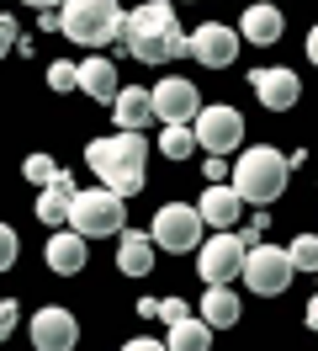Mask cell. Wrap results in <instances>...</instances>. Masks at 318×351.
Segmentation results:
<instances>
[{
	"label": "cell",
	"mask_w": 318,
	"mask_h": 351,
	"mask_svg": "<svg viewBox=\"0 0 318 351\" xmlns=\"http://www.w3.org/2000/svg\"><path fill=\"white\" fill-rule=\"evenodd\" d=\"M244 250H250V240L233 234V229H217L212 240H202L196 245V271H202V282H233V277H244Z\"/></svg>",
	"instance_id": "7"
},
{
	"label": "cell",
	"mask_w": 318,
	"mask_h": 351,
	"mask_svg": "<svg viewBox=\"0 0 318 351\" xmlns=\"http://www.w3.org/2000/svg\"><path fill=\"white\" fill-rule=\"evenodd\" d=\"M59 171H64V165L53 160V154H27V160H21V176H27L32 186H48V181H53Z\"/></svg>",
	"instance_id": "24"
},
{
	"label": "cell",
	"mask_w": 318,
	"mask_h": 351,
	"mask_svg": "<svg viewBox=\"0 0 318 351\" xmlns=\"http://www.w3.org/2000/svg\"><path fill=\"white\" fill-rule=\"evenodd\" d=\"M191 128H196V144L207 154H233L244 144V117H239V107H202L191 117Z\"/></svg>",
	"instance_id": "9"
},
{
	"label": "cell",
	"mask_w": 318,
	"mask_h": 351,
	"mask_svg": "<svg viewBox=\"0 0 318 351\" xmlns=\"http://www.w3.org/2000/svg\"><path fill=\"white\" fill-rule=\"evenodd\" d=\"M122 5L117 0H64L59 5V32L69 43H85V48H101V43H117L122 38Z\"/></svg>",
	"instance_id": "4"
},
{
	"label": "cell",
	"mask_w": 318,
	"mask_h": 351,
	"mask_svg": "<svg viewBox=\"0 0 318 351\" xmlns=\"http://www.w3.org/2000/svg\"><path fill=\"white\" fill-rule=\"evenodd\" d=\"M111 117H117V128H148L154 123V90L122 86L117 101H111Z\"/></svg>",
	"instance_id": "20"
},
{
	"label": "cell",
	"mask_w": 318,
	"mask_h": 351,
	"mask_svg": "<svg viewBox=\"0 0 318 351\" xmlns=\"http://www.w3.org/2000/svg\"><path fill=\"white\" fill-rule=\"evenodd\" d=\"M48 86H53V90H80V64L53 59V64H48Z\"/></svg>",
	"instance_id": "26"
},
{
	"label": "cell",
	"mask_w": 318,
	"mask_h": 351,
	"mask_svg": "<svg viewBox=\"0 0 318 351\" xmlns=\"http://www.w3.org/2000/svg\"><path fill=\"white\" fill-rule=\"evenodd\" d=\"M223 176H233V171L223 165V154H212V160H207V181H223Z\"/></svg>",
	"instance_id": "31"
},
{
	"label": "cell",
	"mask_w": 318,
	"mask_h": 351,
	"mask_svg": "<svg viewBox=\"0 0 318 351\" xmlns=\"http://www.w3.org/2000/svg\"><path fill=\"white\" fill-rule=\"evenodd\" d=\"M292 277H297L292 250H281V245H260V240L244 250V287H250V293L276 298V293H287V282H292Z\"/></svg>",
	"instance_id": "6"
},
{
	"label": "cell",
	"mask_w": 318,
	"mask_h": 351,
	"mask_svg": "<svg viewBox=\"0 0 318 351\" xmlns=\"http://www.w3.org/2000/svg\"><path fill=\"white\" fill-rule=\"evenodd\" d=\"M16 298H0V341H5V335H11V330H16Z\"/></svg>",
	"instance_id": "29"
},
{
	"label": "cell",
	"mask_w": 318,
	"mask_h": 351,
	"mask_svg": "<svg viewBox=\"0 0 318 351\" xmlns=\"http://www.w3.org/2000/svg\"><path fill=\"white\" fill-rule=\"evenodd\" d=\"M80 90H85V96H96V101H117V90H122V80H117V64H111L106 53H90V59H80Z\"/></svg>",
	"instance_id": "19"
},
{
	"label": "cell",
	"mask_w": 318,
	"mask_h": 351,
	"mask_svg": "<svg viewBox=\"0 0 318 351\" xmlns=\"http://www.w3.org/2000/svg\"><path fill=\"white\" fill-rule=\"evenodd\" d=\"M228 181L239 186V197L250 202V208H271V202L287 192V181H292V154L271 149V144H254V149L239 154V165H233Z\"/></svg>",
	"instance_id": "3"
},
{
	"label": "cell",
	"mask_w": 318,
	"mask_h": 351,
	"mask_svg": "<svg viewBox=\"0 0 318 351\" xmlns=\"http://www.w3.org/2000/svg\"><path fill=\"white\" fill-rule=\"evenodd\" d=\"M281 32H287V16L276 11V0H250V11L239 22V38L254 48H271V43H281Z\"/></svg>",
	"instance_id": "15"
},
{
	"label": "cell",
	"mask_w": 318,
	"mask_h": 351,
	"mask_svg": "<svg viewBox=\"0 0 318 351\" xmlns=\"http://www.w3.org/2000/svg\"><path fill=\"white\" fill-rule=\"evenodd\" d=\"M85 234L80 229H53L48 234V245H42V261H48V271H59V277H75L85 266Z\"/></svg>",
	"instance_id": "16"
},
{
	"label": "cell",
	"mask_w": 318,
	"mask_h": 351,
	"mask_svg": "<svg viewBox=\"0 0 318 351\" xmlns=\"http://www.w3.org/2000/svg\"><path fill=\"white\" fill-rule=\"evenodd\" d=\"M202 319H207L212 330L239 325V298H233V287H228V282H207V298H202Z\"/></svg>",
	"instance_id": "21"
},
{
	"label": "cell",
	"mask_w": 318,
	"mask_h": 351,
	"mask_svg": "<svg viewBox=\"0 0 318 351\" xmlns=\"http://www.w3.org/2000/svg\"><path fill=\"white\" fill-rule=\"evenodd\" d=\"M122 192L111 186H90V192H75V208H69V229H80L85 240H106V234H122L127 213H122Z\"/></svg>",
	"instance_id": "5"
},
{
	"label": "cell",
	"mask_w": 318,
	"mask_h": 351,
	"mask_svg": "<svg viewBox=\"0 0 318 351\" xmlns=\"http://www.w3.org/2000/svg\"><path fill=\"white\" fill-rule=\"evenodd\" d=\"M144 160H148L144 128H117V133H106V138L85 144V165L101 176L111 192H122V197L144 192Z\"/></svg>",
	"instance_id": "2"
},
{
	"label": "cell",
	"mask_w": 318,
	"mask_h": 351,
	"mask_svg": "<svg viewBox=\"0 0 318 351\" xmlns=\"http://www.w3.org/2000/svg\"><path fill=\"white\" fill-rule=\"evenodd\" d=\"M202 219H207V229H233V223L244 219V208L250 202L239 197V186L233 181H207V192H202Z\"/></svg>",
	"instance_id": "14"
},
{
	"label": "cell",
	"mask_w": 318,
	"mask_h": 351,
	"mask_svg": "<svg viewBox=\"0 0 318 351\" xmlns=\"http://www.w3.org/2000/svg\"><path fill=\"white\" fill-rule=\"evenodd\" d=\"M75 341H80V319H75L69 308L48 304V308L32 314V346H38V351H69Z\"/></svg>",
	"instance_id": "13"
},
{
	"label": "cell",
	"mask_w": 318,
	"mask_h": 351,
	"mask_svg": "<svg viewBox=\"0 0 318 351\" xmlns=\"http://www.w3.org/2000/svg\"><path fill=\"white\" fill-rule=\"evenodd\" d=\"M27 5H38V11H53V5H64V0H27Z\"/></svg>",
	"instance_id": "34"
},
{
	"label": "cell",
	"mask_w": 318,
	"mask_h": 351,
	"mask_svg": "<svg viewBox=\"0 0 318 351\" xmlns=\"http://www.w3.org/2000/svg\"><path fill=\"white\" fill-rule=\"evenodd\" d=\"M170 351H207L212 346V325L207 319H175V325H170V341H165Z\"/></svg>",
	"instance_id": "22"
},
{
	"label": "cell",
	"mask_w": 318,
	"mask_h": 351,
	"mask_svg": "<svg viewBox=\"0 0 318 351\" xmlns=\"http://www.w3.org/2000/svg\"><path fill=\"white\" fill-rule=\"evenodd\" d=\"M159 149H165L170 160H186V154L196 149V128H191V123H165V133H159Z\"/></svg>",
	"instance_id": "23"
},
{
	"label": "cell",
	"mask_w": 318,
	"mask_h": 351,
	"mask_svg": "<svg viewBox=\"0 0 318 351\" xmlns=\"http://www.w3.org/2000/svg\"><path fill=\"white\" fill-rule=\"evenodd\" d=\"M154 234H138V229H122L117 234V271L122 277H148L154 271Z\"/></svg>",
	"instance_id": "18"
},
{
	"label": "cell",
	"mask_w": 318,
	"mask_h": 351,
	"mask_svg": "<svg viewBox=\"0 0 318 351\" xmlns=\"http://www.w3.org/2000/svg\"><path fill=\"white\" fill-rule=\"evenodd\" d=\"M202 229H207V219H202V208L196 202H165L159 213H154V245L159 250H196L202 245Z\"/></svg>",
	"instance_id": "8"
},
{
	"label": "cell",
	"mask_w": 318,
	"mask_h": 351,
	"mask_svg": "<svg viewBox=\"0 0 318 351\" xmlns=\"http://www.w3.org/2000/svg\"><path fill=\"white\" fill-rule=\"evenodd\" d=\"M250 86H254V96H260V107H265V112H292L297 101H302V80H297V69H287V64L254 69Z\"/></svg>",
	"instance_id": "12"
},
{
	"label": "cell",
	"mask_w": 318,
	"mask_h": 351,
	"mask_svg": "<svg viewBox=\"0 0 318 351\" xmlns=\"http://www.w3.org/2000/svg\"><path fill=\"white\" fill-rule=\"evenodd\" d=\"M154 314H159V319H170V325H175V319H186L191 308H186V298H159V308H154Z\"/></svg>",
	"instance_id": "28"
},
{
	"label": "cell",
	"mask_w": 318,
	"mask_h": 351,
	"mask_svg": "<svg viewBox=\"0 0 318 351\" xmlns=\"http://www.w3.org/2000/svg\"><path fill=\"white\" fill-rule=\"evenodd\" d=\"M122 48L138 64H170V59L191 53V32H181L170 0H144L138 11L122 16Z\"/></svg>",
	"instance_id": "1"
},
{
	"label": "cell",
	"mask_w": 318,
	"mask_h": 351,
	"mask_svg": "<svg viewBox=\"0 0 318 351\" xmlns=\"http://www.w3.org/2000/svg\"><path fill=\"white\" fill-rule=\"evenodd\" d=\"M308 59L318 64V27H308Z\"/></svg>",
	"instance_id": "32"
},
{
	"label": "cell",
	"mask_w": 318,
	"mask_h": 351,
	"mask_svg": "<svg viewBox=\"0 0 318 351\" xmlns=\"http://www.w3.org/2000/svg\"><path fill=\"white\" fill-rule=\"evenodd\" d=\"M239 32L233 27H223V22H202L196 32H191V59L196 64H207V69H228L233 59H239Z\"/></svg>",
	"instance_id": "11"
},
{
	"label": "cell",
	"mask_w": 318,
	"mask_h": 351,
	"mask_svg": "<svg viewBox=\"0 0 318 351\" xmlns=\"http://www.w3.org/2000/svg\"><path fill=\"white\" fill-rule=\"evenodd\" d=\"M287 250H292V266H297V271H318V240H313V234H297Z\"/></svg>",
	"instance_id": "25"
},
{
	"label": "cell",
	"mask_w": 318,
	"mask_h": 351,
	"mask_svg": "<svg viewBox=\"0 0 318 351\" xmlns=\"http://www.w3.org/2000/svg\"><path fill=\"white\" fill-rule=\"evenodd\" d=\"M148 90H154V117L159 123H191L202 112V90L191 86L186 75H165L159 86H148Z\"/></svg>",
	"instance_id": "10"
},
{
	"label": "cell",
	"mask_w": 318,
	"mask_h": 351,
	"mask_svg": "<svg viewBox=\"0 0 318 351\" xmlns=\"http://www.w3.org/2000/svg\"><path fill=\"white\" fill-rule=\"evenodd\" d=\"M75 181H69V171H59L48 186H38V219L48 223V229H59V223H69V208H75Z\"/></svg>",
	"instance_id": "17"
},
{
	"label": "cell",
	"mask_w": 318,
	"mask_h": 351,
	"mask_svg": "<svg viewBox=\"0 0 318 351\" xmlns=\"http://www.w3.org/2000/svg\"><path fill=\"white\" fill-rule=\"evenodd\" d=\"M16 250H21L16 229H11V223H0V271H11V266H16Z\"/></svg>",
	"instance_id": "27"
},
{
	"label": "cell",
	"mask_w": 318,
	"mask_h": 351,
	"mask_svg": "<svg viewBox=\"0 0 318 351\" xmlns=\"http://www.w3.org/2000/svg\"><path fill=\"white\" fill-rule=\"evenodd\" d=\"M16 43H21V38H16V22H11V16H0V59H5Z\"/></svg>",
	"instance_id": "30"
},
{
	"label": "cell",
	"mask_w": 318,
	"mask_h": 351,
	"mask_svg": "<svg viewBox=\"0 0 318 351\" xmlns=\"http://www.w3.org/2000/svg\"><path fill=\"white\" fill-rule=\"evenodd\" d=\"M308 330H313V335H318V298H313V304H308Z\"/></svg>",
	"instance_id": "33"
}]
</instances>
